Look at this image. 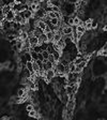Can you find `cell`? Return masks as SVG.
Returning a JSON list of instances; mask_svg holds the SVG:
<instances>
[{
    "label": "cell",
    "instance_id": "1",
    "mask_svg": "<svg viewBox=\"0 0 107 120\" xmlns=\"http://www.w3.org/2000/svg\"><path fill=\"white\" fill-rule=\"evenodd\" d=\"M74 108H75V100H74V99H69V100H67V102H66L67 114H69V115H71Z\"/></svg>",
    "mask_w": 107,
    "mask_h": 120
},
{
    "label": "cell",
    "instance_id": "2",
    "mask_svg": "<svg viewBox=\"0 0 107 120\" xmlns=\"http://www.w3.org/2000/svg\"><path fill=\"white\" fill-rule=\"evenodd\" d=\"M55 75H56L55 70H54V68H52V70H49V71H47V72L44 73V78L47 80V82H50L52 78L55 77Z\"/></svg>",
    "mask_w": 107,
    "mask_h": 120
},
{
    "label": "cell",
    "instance_id": "3",
    "mask_svg": "<svg viewBox=\"0 0 107 120\" xmlns=\"http://www.w3.org/2000/svg\"><path fill=\"white\" fill-rule=\"evenodd\" d=\"M28 40H29V44L31 47H34V46L39 45V39L33 37V35H30V37L28 38Z\"/></svg>",
    "mask_w": 107,
    "mask_h": 120
},
{
    "label": "cell",
    "instance_id": "4",
    "mask_svg": "<svg viewBox=\"0 0 107 120\" xmlns=\"http://www.w3.org/2000/svg\"><path fill=\"white\" fill-rule=\"evenodd\" d=\"M15 14H16V13H15V12H13V11H10V12H9V13H7V14H5V16H4V19L7 20V22H12L13 20H14Z\"/></svg>",
    "mask_w": 107,
    "mask_h": 120
},
{
    "label": "cell",
    "instance_id": "5",
    "mask_svg": "<svg viewBox=\"0 0 107 120\" xmlns=\"http://www.w3.org/2000/svg\"><path fill=\"white\" fill-rule=\"evenodd\" d=\"M46 24H45L44 22H43L42 19H40V20H37V24H35V27L37 28H39V29L40 30H42V31H44L45 30V28H46Z\"/></svg>",
    "mask_w": 107,
    "mask_h": 120
},
{
    "label": "cell",
    "instance_id": "6",
    "mask_svg": "<svg viewBox=\"0 0 107 120\" xmlns=\"http://www.w3.org/2000/svg\"><path fill=\"white\" fill-rule=\"evenodd\" d=\"M22 46H24V41H22V39H19V38H17V39H16V44H15L16 49H17V50H22Z\"/></svg>",
    "mask_w": 107,
    "mask_h": 120
},
{
    "label": "cell",
    "instance_id": "7",
    "mask_svg": "<svg viewBox=\"0 0 107 120\" xmlns=\"http://www.w3.org/2000/svg\"><path fill=\"white\" fill-rule=\"evenodd\" d=\"M62 39V34L60 32H58V31H56L55 32V34H54V39H52V43L54 44H56V43L58 42L59 40H61Z\"/></svg>",
    "mask_w": 107,
    "mask_h": 120
},
{
    "label": "cell",
    "instance_id": "8",
    "mask_svg": "<svg viewBox=\"0 0 107 120\" xmlns=\"http://www.w3.org/2000/svg\"><path fill=\"white\" fill-rule=\"evenodd\" d=\"M1 27H2L4 30H9L10 28H12V26H11V22H7V20L4 19L2 22H1Z\"/></svg>",
    "mask_w": 107,
    "mask_h": 120
},
{
    "label": "cell",
    "instance_id": "9",
    "mask_svg": "<svg viewBox=\"0 0 107 120\" xmlns=\"http://www.w3.org/2000/svg\"><path fill=\"white\" fill-rule=\"evenodd\" d=\"M32 15H33V13L31 12V11H29V10H26V11H24V17H25V19H30V18L32 17Z\"/></svg>",
    "mask_w": 107,
    "mask_h": 120
},
{
    "label": "cell",
    "instance_id": "10",
    "mask_svg": "<svg viewBox=\"0 0 107 120\" xmlns=\"http://www.w3.org/2000/svg\"><path fill=\"white\" fill-rule=\"evenodd\" d=\"M56 45H57L58 47H59V49H60V50L62 49V48H64L65 43H64V40H63V37H62V39H61V40H59L57 43H56Z\"/></svg>",
    "mask_w": 107,
    "mask_h": 120
},
{
    "label": "cell",
    "instance_id": "11",
    "mask_svg": "<svg viewBox=\"0 0 107 120\" xmlns=\"http://www.w3.org/2000/svg\"><path fill=\"white\" fill-rule=\"evenodd\" d=\"M86 65H87V60H84V61H81V62H80L78 65H76V69H78V70L82 71V70H84V69L86 68Z\"/></svg>",
    "mask_w": 107,
    "mask_h": 120
},
{
    "label": "cell",
    "instance_id": "12",
    "mask_svg": "<svg viewBox=\"0 0 107 120\" xmlns=\"http://www.w3.org/2000/svg\"><path fill=\"white\" fill-rule=\"evenodd\" d=\"M91 22H92V19H91V18H89V19L86 20V22L84 24V27H85V29H86V30L92 29V28H91Z\"/></svg>",
    "mask_w": 107,
    "mask_h": 120
},
{
    "label": "cell",
    "instance_id": "13",
    "mask_svg": "<svg viewBox=\"0 0 107 120\" xmlns=\"http://www.w3.org/2000/svg\"><path fill=\"white\" fill-rule=\"evenodd\" d=\"M11 11V4H4L2 7V12H3V15L5 16L7 13H9Z\"/></svg>",
    "mask_w": 107,
    "mask_h": 120
},
{
    "label": "cell",
    "instance_id": "14",
    "mask_svg": "<svg viewBox=\"0 0 107 120\" xmlns=\"http://www.w3.org/2000/svg\"><path fill=\"white\" fill-rule=\"evenodd\" d=\"M45 34H46V37H47V41H48V42H52V39H54V34H55V32L49 31V32L45 33Z\"/></svg>",
    "mask_w": 107,
    "mask_h": 120
},
{
    "label": "cell",
    "instance_id": "15",
    "mask_svg": "<svg viewBox=\"0 0 107 120\" xmlns=\"http://www.w3.org/2000/svg\"><path fill=\"white\" fill-rule=\"evenodd\" d=\"M22 19H24V18H22V17L19 16V15H18L17 13H16V14H15V17H14V20H13V22H16V24H22Z\"/></svg>",
    "mask_w": 107,
    "mask_h": 120
},
{
    "label": "cell",
    "instance_id": "16",
    "mask_svg": "<svg viewBox=\"0 0 107 120\" xmlns=\"http://www.w3.org/2000/svg\"><path fill=\"white\" fill-rule=\"evenodd\" d=\"M76 31H77V32H79V33H82V34H84V33H85L86 31H87V30L85 29L84 25H80V26H77V28H76Z\"/></svg>",
    "mask_w": 107,
    "mask_h": 120
},
{
    "label": "cell",
    "instance_id": "17",
    "mask_svg": "<svg viewBox=\"0 0 107 120\" xmlns=\"http://www.w3.org/2000/svg\"><path fill=\"white\" fill-rule=\"evenodd\" d=\"M27 93V91H26L25 89H22V88H20V89H18V91H17V97H19V98H22L24 95Z\"/></svg>",
    "mask_w": 107,
    "mask_h": 120
},
{
    "label": "cell",
    "instance_id": "18",
    "mask_svg": "<svg viewBox=\"0 0 107 120\" xmlns=\"http://www.w3.org/2000/svg\"><path fill=\"white\" fill-rule=\"evenodd\" d=\"M80 25H84V22H82L77 16L74 17V26H80Z\"/></svg>",
    "mask_w": 107,
    "mask_h": 120
},
{
    "label": "cell",
    "instance_id": "19",
    "mask_svg": "<svg viewBox=\"0 0 107 120\" xmlns=\"http://www.w3.org/2000/svg\"><path fill=\"white\" fill-rule=\"evenodd\" d=\"M40 47H41V50H46L47 49V47H48V42H44V43H42V44H40Z\"/></svg>",
    "mask_w": 107,
    "mask_h": 120
},
{
    "label": "cell",
    "instance_id": "20",
    "mask_svg": "<svg viewBox=\"0 0 107 120\" xmlns=\"http://www.w3.org/2000/svg\"><path fill=\"white\" fill-rule=\"evenodd\" d=\"M41 55H42V57H43V59L44 60H47L48 57H49V54H48L46 50H43V52H41Z\"/></svg>",
    "mask_w": 107,
    "mask_h": 120
},
{
    "label": "cell",
    "instance_id": "21",
    "mask_svg": "<svg viewBox=\"0 0 107 120\" xmlns=\"http://www.w3.org/2000/svg\"><path fill=\"white\" fill-rule=\"evenodd\" d=\"M69 70H70V73H74L75 72V64L73 62H71L69 64Z\"/></svg>",
    "mask_w": 107,
    "mask_h": 120
},
{
    "label": "cell",
    "instance_id": "22",
    "mask_svg": "<svg viewBox=\"0 0 107 120\" xmlns=\"http://www.w3.org/2000/svg\"><path fill=\"white\" fill-rule=\"evenodd\" d=\"M29 116H30V117H35V118H39V114H37V112H35L34 109H33L32 112H29Z\"/></svg>",
    "mask_w": 107,
    "mask_h": 120
},
{
    "label": "cell",
    "instance_id": "23",
    "mask_svg": "<svg viewBox=\"0 0 107 120\" xmlns=\"http://www.w3.org/2000/svg\"><path fill=\"white\" fill-rule=\"evenodd\" d=\"M24 57L26 58V60H27V61H32V59H31V55H30V52H26V54H24Z\"/></svg>",
    "mask_w": 107,
    "mask_h": 120
},
{
    "label": "cell",
    "instance_id": "24",
    "mask_svg": "<svg viewBox=\"0 0 107 120\" xmlns=\"http://www.w3.org/2000/svg\"><path fill=\"white\" fill-rule=\"evenodd\" d=\"M26 110H27L28 112H32V110H33V104H28L27 106H26Z\"/></svg>",
    "mask_w": 107,
    "mask_h": 120
},
{
    "label": "cell",
    "instance_id": "25",
    "mask_svg": "<svg viewBox=\"0 0 107 120\" xmlns=\"http://www.w3.org/2000/svg\"><path fill=\"white\" fill-rule=\"evenodd\" d=\"M15 39H16V37H15V35H11V34H9V37H7V40H9V41H14Z\"/></svg>",
    "mask_w": 107,
    "mask_h": 120
},
{
    "label": "cell",
    "instance_id": "26",
    "mask_svg": "<svg viewBox=\"0 0 107 120\" xmlns=\"http://www.w3.org/2000/svg\"><path fill=\"white\" fill-rule=\"evenodd\" d=\"M97 26V22H94V20H92V22H91V28H95Z\"/></svg>",
    "mask_w": 107,
    "mask_h": 120
},
{
    "label": "cell",
    "instance_id": "27",
    "mask_svg": "<svg viewBox=\"0 0 107 120\" xmlns=\"http://www.w3.org/2000/svg\"><path fill=\"white\" fill-rule=\"evenodd\" d=\"M0 8H1V5H0Z\"/></svg>",
    "mask_w": 107,
    "mask_h": 120
}]
</instances>
